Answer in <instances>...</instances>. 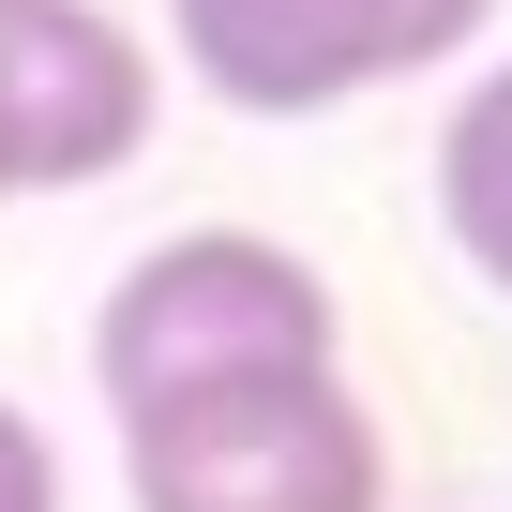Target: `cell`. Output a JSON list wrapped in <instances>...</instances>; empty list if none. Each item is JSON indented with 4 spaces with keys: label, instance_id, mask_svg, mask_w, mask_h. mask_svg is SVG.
Returning <instances> with one entry per match:
<instances>
[{
    "label": "cell",
    "instance_id": "obj_1",
    "mask_svg": "<svg viewBox=\"0 0 512 512\" xmlns=\"http://www.w3.org/2000/svg\"><path fill=\"white\" fill-rule=\"evenodd\" d=\"M332 347H347V302H332V272L302 241H272V226H181V241L121 256V287L91 317V392H106V422H136L166 392L332 362Z\"/></svg>",
    "mask_w": 512,
    "mask_h": 512
},
{
    "label": "cell",
    "instance_id": "obj_2",
    "mask_svg": "<svg viewBox=\"0 0 512 512\" xmlns=\"http://www.w3.org/2000/svg\"><path fill=\"white\" fill-rule=\"evenodd\" d=\"M136 512H392L377 407L347 362H272V377H211L121 422Z\"/></svg>",
    "mask_w": 512,
    "mask_h": 512
},
{
    "label": "cell",
    "instance_id": "obj_3",
    "mask_svg": "<svg viewBox=\"0 0 512 512\" xmlns=\"http://www.w3.org/2000/svg\"><path fill=\"white\" fill-rule=\"evenodd\" d=\"M497 0H166V46L241 121H332L422 61H467Z\"/></svg>",
    "mask_w": 512,
    "mask_h": 512
},
{
    "label": "cell",
    "instance_id": "obj_4",
    "mask_svg": "<svg viewBox=\"0 0 512 512\" xmlns=\"http://www.w3.org/2000/svg\"><path fill=\"white\" fill-rule=\"evenodd\" d=\"M166 121V61L106 0H0V211L121 181Z\"/></svg>",
    "mask_w": 512,
    "mask_h": 512
},
{
    "label": "cell",
    "instance_id": "obj_5",
    "mask_svg": "<svg viewBox=\"0 0 512 512\" xmlns=\"http://www.w3.org/2000/svg\"><path fill=\"white\" fill-rule=\"evenodd\" d=\"M437 226H452L467 272L512 302V61H482L452 91V121H437Z\"/></svg>",
    "mask_w": 512,
    "mask_h": 512
},
{
    "label": "cell",
    "instance_id": "obj_6",
    "mask_svg": "<svg viewBox=\"0 0 512 512\" xmlns=\"http://www.w3.org/2000/svg\"><path fill=\"white\" fill-rule=\"evenodd\" d=\"M0 512H61V437L0 392Z\"/></svg>",
    "mask_w": 512,
    "mask_h": 512
}]
</instances>
